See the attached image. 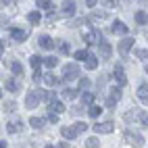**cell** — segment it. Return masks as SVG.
I'll return each mask as SVG.
<instances>
[{"mask_svg": "<svg viewBox=\"0 0 148 148\" xmlns=\"http://www.w3.org/2000/svg\"><path fill=\"white\" fill-rule=\"evenodd\" d=\"M2 50H4V42H0V54H2Z\"/></svg>", "mask_w": 148, "mask_h": 148, "instance_id": "cell-50", "label": "cell"}, {"mask_svg": "<svg viewBox=\"0 0 148 148\" xmlns=\"http://www.w3.org/2000/svg\"><path fill=\"white\" fill-rule=\"evenodd\" d=\"M88 54H90L88 50H77V52H75V58H77V61H86Z\"/></svg>", "mask_w": 148, "mask_h": 148, "instance_id": "cell-40", "label": "cell"}, {"mask_svg": "<svg viewBox=\"0 0 148 148\" xmlns=\"http://www.w3.org/2000/svg\"><path fill=\"white\" fill-rule=\"evenodd\" d=\"M106 17H108V13H106V11H94L90 19H106Z\"/></svg>", "mask_w": 148, "mask_h": 148, "instance_id": "cell-36", "label": "cell"}, {"mask_svg": "<svg viewBox=\"0 0 148 148\" xmlns=\"http://www.w3.org/2000/svg\"><path fill=\"white\" fill-rule=\"evenodd\" d=\"M40 100H42V92L40 90H32L25 96V106L27 108H36L38 104H40Z\"/></svg>", "mask_w": 148, "mask_h": 148, "instance_id": "cell-3", "label": "cell"}, {"mask_svg": "<svg viewBox=\"0 0 148 148\" xmlns=\"http://www.w3.org/2000/svg\"><path fill=\"white\" fill-rule=\"evenodd\" d=\"M6 90L8 92H19V82L15 79V77H8L6 79Z\"/></svg>", "mask_w": 148, "mask_h": 148, "instance_id": "cell-23", "label": "cell"}, {"mask_svg": "<svg viewBox=\"0 0 148 148\" xmlns=\"http://www.w3.org/2000/svg\"><path fill=\"white\" fill-rule=\"evenodd\" d=\"M4 111H6V113H13V111H17V102H15V100H8V102H4Z\"/></svg>", "mask_w": 148, "mask_h": 148, "instance_id": "cell-35", "label": "cell"}, {"mask_svg": "<svg viewBox=\"0 0 148 148\" xmlns=\"http://www.w3.org/2000/svg\"><path fill=\"white\" fill-rule=\"evenodd\" d=\"M79 77V65L77 63H67L63 67V82H73Z\"/></svg>", "mask_w": 148, "mask_h": 148, "instance_id": "cell-1", "label": "cell"}, {"mask_svg": "<svg viewBox=\"0 0 148 148\" xmlns=\"http://www.w3.org/2000/svg\"><path fill=\"white\" fill-rule=\"evenodd\" d=\"M108 92H111V94L106 96V106H108V108H113V106H115L117 102L121 100L123 92H121V88H119V86H113V88H111V90H108Z\"/></svg>", "mask_w": 148, "mask_h": 148, "instance_id": "cell-2", "label": "cell"}, {"mask_svg": "<svg viewBox=\"0 0 148 148\" xmlns=\"http://www.w3.org/2000/svg\"><path fill=\"white\" fill-rule=\"evenodd\" d=\"M34 82H36V84L42 82V71H40V69H36V71H34Z\"/></svg>", "mask_w": 148, "mask_h": 148, "instance_id": "cell-42", "label": "cell"}, {"mask_svg": "<svg viewBox=\"0 0 148 148\" xmlns=\"http://www.w3.org/2000/svg\"><path fill=\"white\" fill-rule=\"evenodd\" d=\"M82 100H84V104H90V102H94V92H86V90H84V94H82Z\"/></svg>", "mask_w": 148, "mask_h": 148, "instance_id": "cell-30", "label": "cell"}, {"mask_svg": "<svg viewBox=\"0 0 148 148\" xmlns=\"http://www.w3.org/2000/svg\"><path fill=\"white\" fill-rule=\"evenodd\" d=\"M138 98H140V100L146 104V100H148V86H146V82L138 88Z\"/></svg>", "mask_w": 148, "mask_h": 148, "instance_id": "cell-20", "label": "cell"}, {"mask_svg": "<svg viewBox=\"0 0 148 148\" xmlns=\"http://www.w3.org/2000/svg\"><path fill=\"white\" fill-rule=\"evenodd\" d=\"M48 108H50L52 113H56V115H58V113H63V111H65V104H63V102H61V100L56 98V100L48 102Z\"/></svg>", "mask_w": 148, "mask_h": 148, "instance_id": "cell-15", "label": "cell"}, {"mask_svg": "<svg viewBox=\"0 0 148 148\" xmlns=\"http://www.w3.org/2000/svg\"><path fill=\"white\" fill-rule=\"evenodd\" d=\"M113 34H117V36H123V34H127V25H125L123 21H119V19H117V21L113 23Z\"/></svg>", "mask_w": 148, "mask_h": 148, "instance_id": "cell-14", "label": "cell"}, {"mask_svg": "<svg viewBox=\"0 0 148 148\" xmlns=\"http://www.w3.org/2000/svg\"><path fill=\"white\" fill-rule=\"evenodd\" d=\"M96 2H98V0H86V4H88V8H94V6H96Z\"/></svg>", "mask_w": 148, "mask_h": 148, "instance_id": "cell-46", "label": "cell"}, {"mask_svg": "<svg viewBox=\"0 0 148 148\" xmlns=\"http://www.w3.org/2000/svg\"><path fill=\"white\" fill-rule=\"evenodd\" d=\"M61 136L67 138V140H73V138H77L79 134H77V132L73 130V125H71V127H61Z\"/></svg>", "mask_w": 148, "mask_h": 148, "instance_id": "cell-16", "label": "cell"}, {"mask_svg": "<svg viewBox=\"0 0 148 148\" xmlns=\"http://www.w3.org/2000/svg\"><path fill=\"white\" fill-rule=\"evenodd\" d=\"M86 148H100L98 138H90V140H86Z\"/></svg>", "mask_w": 148, "mask_h": 148, "instance_id": "cell-33", "label": "cell"}, {"mask_svg": "<svg viewBox=\"0 0 148 148\" xmlns=\"http://www.w3.org/2000/svg\"><path fill=\"white\" fill-rule=\"evenodd\" d=\"M8 67H11L13 75H23V65L19 63V61H13V63H8Z\"/></svg>", "mask_w": 148, "mask_h": 148, "instance_id": "cell-22", "label": "cell"}, {"mask_svg": "<svg viewBox=\"0 0 148 148\" xmlns=\"http://www.w3.org/2000/svg\"><path fill=\"white\" fill-rule=\"evenodd\" d=\"M42 63H44L48 69H54V67L58 65V58H56V56H46V58H42Z\"/></svg>", "mask_w": 148, "mask_h": 148, "instance_id": "cell-26", "label": "cell"}, {"mask_svg": "<svg viewBox=\"0 0 148 148\" xmlns=\"http://www.w3.org/2000/svg\"><path fill=\"white\" fill-rule=\"evenodd\" d=\"M100 40H102V34H100V29H92V32L84 34V42H86L88 46H92V44H98Z\"/></svg>", "mask_w": 148, "mask_h": 148, "instance_id": "cell-4", "label": "cell"}, {"mask_svg": "<svg viewBox=\"0 0 148 148\" xmlns=\"http://www.w3.org/2000/svg\"><path fill=\"white\" fill-rule=\"evenodd\" d=\"M96 67H98V56L88 54L86 56V69H90V71H92V69H96Z\"/></svg>", "mask_w": 148, "mask_h": 148, "instance_id": "cell-19", "label": "cell"}, {"mask_svg": "<svg viewBox=\"0 0 148 148\" xmlns=\"http://www.w3.org/2000/svg\"><path fill=\"white\" fill-rule=\"evenodd\" d=\"M11 38L15 42H25L27 40V32H23V29H17V27H13L11 29Z\"/></svg>", "mask_w": 148, "mask_h": 148, "instance_id": "cell-11", "label": "cell"}, {"mask_svg": "<svg viewBox=\"0 0 148 148\" xmlns=\"http://www.w3.org/2000/svg\"><path fill=\"white\" fill-rule=\"evenodd\" d=\"M0 98H2V90H0Z\"/></svg>", "mask_w": 148, "mask_h": 148, "instance_id": "cell-52", "label": "cell"}, {"mask_svg": "<svg viewBox=\"0 0 148 148\" xmlns=\"http://www.w3.org/2000/svg\"><path fill=\"white\" fill-rule=\"evenodd\" d=\"M82 113H84V106H75V108H73V115H75V117L82 115Z\"/></svg>", "mask_w": 148, "mask_h": 148, "instance_id": "cell-45", "label": "cell"}, {"mask_svg": "<svg viewBox=\"0 0 148 148\" xmlns=\"http://www.w3.org/2000/svg\"><path fill=\"white\" fill-rule=\"evenodd\" d=\"M44 148H52V146H44Z\"/></svg>", "mask_w": 148, "mask_h": 148, "instance_id": "cell-53", "label": "cell"}, {"mask_svg": "<svg viewBox=\"0 0 148 148\" xmlns=\"http://www.w3.org/2000/svg\"><path fill=\"white\" fill-rule=\"evenodd\" d=\"M146 21H148L146 11H138V13H136V23H138V25H146Z\"/></svg>", "mask_w": 148, "mask_h": 148, "instance_id": "cell-27", "label": "cell"}, {"mask_svg": "<svg viewBox=\"0 0 148 148\" xmlns=\"http://www.w3.org/2000/svg\"><path fill=\"white\" fill-rule=\"evenodd\" d=\"M73 130H75V132H77V134H84V132H86V130H88V125H86V123H84V121H77V123H75V125H73Z\"/></svg>", "mask_w": 148, "mask_h": 148, "instance_id": "cell-34", "label": "cell"}, {"mask_svg": "<svg viewBox=\"0 0 148 148\" xmlns=\"http://www.w3.org/2000/svg\"><path fill=\"white\" fill-rule=\"evenodd\" d=\"M98 52H100V56H102V58H111L113 48H111V44H108V42L100 40V42H98Z\"/></svg>", "mask_w": 148, "mask_h": 148, "instance_id": "cell-10", "label": "cell"}, {"mask_svg": "<svg viewBox=\"0 0 148 148\" xmlns=\"http://www.w3.org/2000/svg\"><path fill=\"white\" fill-rule=\"evenodd\" d=\"M88 115H90L92 119H98V117L102 115V108H100V106H96V104H92L90 108H88Z\"/></svg>", "mask_w": 148, "mask_h": 148, "instance_id": "cell-25", "label": "cell"}, {"mask_svg": "<svg viewBox=\"0 0 148 148\" xmlns=\"http://www.w3.org/2000/svg\"><path fill=\"white\" fill-rule=\"evenodd\" d=\"M84 23V19H73V21H69V27H79Z\"/></svg>", "mask_w": 148, "mask_h": 148, "instance_id": "cell-43", "label": "cell"}, {"mask_svg": "<svg viewBox=\"0 0 148 148\" xmlns=\"http://www.w3.org/2000/svg\"><path fill=\"white\" fill-rule=\"evenodd\" d=\"M58 50H61V54H69V44L67 42H58Z\"/></svg>", "mask_w": 148, "mask_h": 148, "instance_id": "cell-38", "label": "cell"}, {"mask_svg": "<svg viewBox=\"0 0 148 148\" xmlns=\"http://www.w3.org/2000/svg\"><path fill=\"white\" fill-rule=\"evenodd\" d=\"M75 92H77V90H73V88H65V90H63V98L71 100V98H75Z\"/></svg>", "mask_w": 148, "mask_h": 148, "instance_id": "cell-31", "label": "cell"}, {"mask_svg": "<svg viewBox=\"0 0 148 148\" xmlns=\"http://www.w3.org/2000/svg\"><path fill=\"white\" fill-rule=\"evenodd\" d=\"M38 44H40V48H44V50H52L54 48V40L50 36H40V42Z\"/></svg>", "mask_w": 148, "mask_h": 148, "instance_id": "cell-12", "label": "cell"}, {"mask_svg": "<svg viewBox=\"0 0 148 148\" xmlns=\"http://www.w3.org/2000/svg\"><path fill=\"white\" fill-rule=\"evenodd\" d=\"M92 127H94L96 134H113L115 123H113V121H104V123H94Z\"/></svg>", "mask_w": 148, "mask_h": 148, "instance_id": "cell-6", "label": "cell"}, {"mask_svg": "<svg viewBox=\"0 0 148 148\" xmlns=\"http://www.w3.org/2000/svg\"><path fill=\"white\" fill-rule=\"evenodd\" d=\"M125 2V0H113V6H121Z\"/></svg>", "mask_w": 148, "mask_h": 148, "instance_id": "cell-48", "label": "cell"}, {"mask_svg": "<svg viewBox=\"0 0 148 148\" xmlns=\"http://www.w3.org/2000/svg\"><path fill=\"white\" fill-rule=\"evenodd\" d=\"M77 88H79V92L88 90V88H90V79H88V77H79V82H77Z\"/></svg>", "mask_w": 148, "mask_h": 148, "instance_id": "cell-28", "label": "cell"}, {"mask_svg": "<svg viewBox=\"0 0 148 148\" xmlns=\"http://www.w3.org/2000/svg\"><path fill=\"white\" fill-rule=\"evenodd\" d=\"M29 63H32V67H34V69H40V67H42V56L34 54V56H32V61H29Z\"/></svg>", "mask_w": 148, "mask_h": 148, "instance_id": "cell-32", "label": "cell"}, {"mask_svg": "<svg viewBox=\"0 0 148 148\" xmlns=\"http://www.w3.org/2000/svg\"><path fill=\"white\" fill-rule=\"evenodd\" d=\"M102 4H104L106 8H115V6H113V0H102Z\"/></svg>", "mask_w": 148, "mask_h": 148, "instance_id": "cell-47", "label": "cell"}, {"mask_svg": "<svg viewBox=\"0 0 148 148\" xmlns=\"http://www.w3.org/2000/svg\"><path fill=\"white\" fill-rule=\"evenodd\" d=\"M0 148H6V142H0Z\"/></svg>", "mask_w": 148, "mask_h": 148, "instance_id": "cell-51", "label": "cell"}, {"mask_svg": "<svg viewBox=\"0 0 148 148\" xmlns=\"http://www.w3.org/2000/svg\"><path fill=\"white\" fill-rule=\"evenodd\" d=\"M134 42H136L134 38H123V40L119 42V54L121 56H127V52L134 48Z\"/></svg>", "mask_w": 148, "mask_h": 148, "instance_id": "cell-8", "label": "cell"}, {"mask_svg": "<svg viewBox=\"0 0 148 148\" xmlns=\"http://www.w3.org/2000/svg\"><path fill=\"white\" fill-rule=\"evenodd\" d=\"M42 98L46 102H52V100H56V94L54 92H46V94H42Z\"/></svg>", "mask_w": 148, "mask_h": 148, "instance_id": "cell-39", "label": "cell"}, {"mask_svg": "<svg viewBox=\"0 0 148 148\" xmlns=\"http://www.w3.org/2000/svg\"><path fill=\"white\" fill-rule=\"evenodd\" d=\"M42 79H44V84L48 86V88H54L56 84H58V77L52 73V71H48V73H44L42 75Z\"/></svg>", "mask_w": 148, "mask_h": 148, "instance_id": "cell-13", "label": "cell"}, {"mask_svg": "<svg viewBox=\"0 0 148 148\" xmlns=\"http://www.w3.org/2000/svg\"><path fill=\"white\" fill-rule=\"evenodd\" d=\"M23 130V123L21 121H13V123H6V132L8 134H17Z\"/></svg>", "mask_w": 148, "mask_h": 148, "instance_id": "cell-17", "label": "cell"}, {"mask_svg": "<svg viewBox=\"0 0 148 148\" xmlns=\"http://www.w3.org/2000/svg\"><path fill=\"white\" fill-rule=\"evenodd\" d=\"M56 21V13L54 11H46V23H54Z\"/></svg>", "mask_w": 148, "mask_h": 148, "instance_id": "cell-37", "label": "cell"}, {"mask_svg": "<svg viewBox=\"0 0 148 148\" xmlns=\"http://www.w3.org/2000/svg\"><path fill=\"white\" fill-rule=\"evenodd\" d=\"M136 56L140 58V61H144V63H146V56H148V52H146V48H144V50H136Z\"/></svg>", "mask_w": 148, "mask_h": 148, "instance_id": "cell-41", "label": "cell"}, {"mask_svg": "<svg viewBox=\"0 0 148 148\" xmlns=\"http://www.w3.org/2000/svg\"><path fill=\"white\" fill-rule=\"evenodd\" d=\"M56 148H67V144H65V142H58V144H56Z\"/></svg>", "mask_w": 148, "mask_h": 148, "instance_id": "cell-49", "label": "cell"}, {"mask_svg": "<svg viewBox=\"0 0 148 148\" xmlns=\"http://www.w3.org/2000/svg\"><path fill=\"white\" fill-rule=\"evenodd\" d=\"M48 121H50V123H56V121H58V115L50 111V115H48Z\"/></svg>", "mask_w": 148, "mask_h": 148, "instance_id": "cell-44", "label": "cell"}, {"mask_svg": "<svg viewBox=\"0 0 148 148\" xmlns=\"http://www.w3.org/2000/svg\"><path fill=\"white\" fill-rule=\"evenodd\" d=\"M36 4L38 8H42V11H52V0H36Z\"/></svg>", "mask_w": 148, "mask_h": 148, "instance_id": "cell-24", "label": "cell"}, {"mask_svg": "<svg viewBox=\"0 0 148 148\" xmlns=\"http://www.w3.org/2000/svg\"><path fill=\"white\" fill-rule=\"evenodd\" d=\"M113 77L117 79V84H119V88L127 86V77H125V71L121 65H115V71H113Z\"/></svg>", "mask_w": 148, "mask_h": 148, "instance_id": "cell-7", "label": "cell"}, {"mask_svg": "<svg viewBox=\"0 0 148 148\" xmlns=\"http://www.w3.org/2000/svg\"><path fill=\"white\" fill-rule=\"evenodd\" d=\"M125 140L130 142L134 148H140V146L146 144V142H144V138H142L140 134H134V132H125Z\"/></svg>", "mask_w": 148, "mask_h": 148, "instance_id": "cell-5", "label": "cell"}, {"mask_svg": "<svg viewBox=\"0 0 148 148\" xmlns=\"http://www.w3.org/2000/svg\"><path fill=\"white\" fill-rule=\"evenodd\" d=\"M29 125L36 127V130H40V127L44 125V119H40V117H32V119H29Z\"/></svg>", "mask_w": 148, "mask_h": 148, "instance_id": "cell-29", "label": "cell"}, {"mask_svg": "<svg viewBox=\"0 0 148 148\" xmlns=\"http://www.w3.org/2000/svg\"><path fill=\"white\" fill-rule=\"evenodd\" d=\"M75 0H65V2L61 4V15H65V17H71V15H75Z\"/></svg>", "mask_w": 148, "mask_h": 148, "instance_id": "cell-9", "label": "cell"}, {"mask_svg": "<svg viewBox=\"0 0 148 148\" xmlns=\"http://www.w3.org/2000/svg\"><path fill=\"white\" fill-rule=\"evenodd\" d=\"M27 21L32 23V25H38V23L42 21V15H40V11H32V13L27 15Z\"/></svg>", "mask_w": 148, "mask_h": 148, "instance_id": "cell-21", "label": "cell"}, {"mask_svg": "<svg viewBox=\"0 0 148 148\" xmlns=\"http://www.w3.org/2000/svg\"><path fill=\"white\" fill-rule=\"evenodd\" d=\"M0 8H2V11H15V8H17V2H15V0H0Z\"/></svg>", "mask_w": 148, "mask_h": 148, "instance_id": "cell-18", "label": "cell"}]
</instances>
